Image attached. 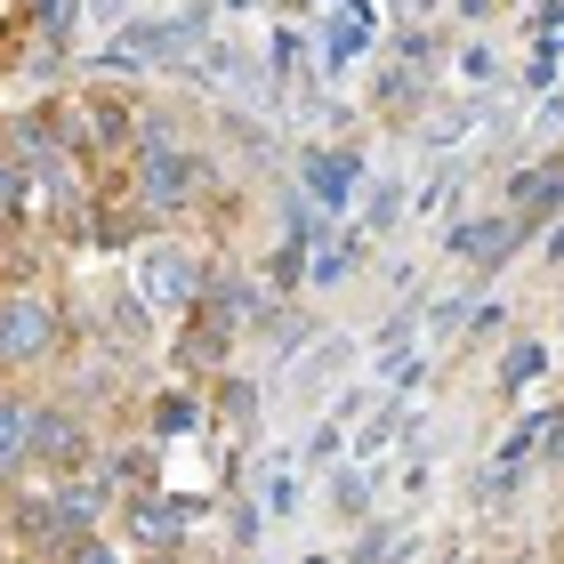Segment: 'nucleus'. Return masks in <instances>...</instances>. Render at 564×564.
I'll list each match as a JSON object with an SVG mask.
<instances>
[{"mask_svg": "<svg viewBox=\"0 0 564 564\" xmlns=\"http://www.w3.org/2000/svg\"><path fill=\"white\" fill-rule=\"evenodd\" d=\"M65 347V306L57 291H41V282H24V291H0V371H41L48 355Z\"/></svg>", "mask_w": 564, "mask_h": 564, "instance_id": "nucleus-1", "label": "nucleus"}, {"mask_svg": "<svg viewBox=\"0 0 564 564\" xmlns=\"http://www.w3.org/2000/svg\"><path fill=\"white\" fill-rule=\"evenodd\" d=\"M33 476L48 484H73V476H97V435L73 403H48L41 412V444H33Z\"/></svg>", "mask_w": 564, "mask_h": 564, "instance_id": "nucleus-2", "label": "nucleus"}, {"mask_svg": "<svg viewBox=\"0 0 564 564\" xmlns=\"http://www.w3.org/2000/svg\"><path fill=\"white\" fill-rule=\"evenodd\" d=\"M41 412H48V395H33V388H0V484H17V476H33V444H41Z\"/></svg>", "mask_w": 564, "mask_h": 564, "instance_id": "nucleus-3", "label": "nucleus"}, {"mask_svg": "<svg viewBox=\"0 0 564 564\" xmlns=\"http://www.w3.org/2000/svg\"><path fill=\"white\" fill-rule=\"evenodd\" d=\"M177 549H186V508L138 492L130 500V556H177Z\"/></svg>", "mask_w": 564, "mask_h": 564, "instance_id": "nucleus-4", "label": "nucleus"}, {"mask_svg": "<svg viewBox=\"0 0 564 564\" xmlns=\"http://www.w3.org/2000/svg\"><path fill=\"white\" fill-rule=\"evenodd\" d=\"M24 218H33V170H24L17 153L0 145V242L24 235Z\"/></svg>", "mask_w": 564, "mask_h": 564, "instance_id": "nucleus-5", "label": "nucleus"}, {"mask_svg": "<svg viewBox=\"0 0 564 564\" xmlns=\"http://www.w3.org/2000/svg\"><path fill=\"white\" fill-rule=\"evenodd\" d=\"M517 242H524V218H484V226H468V235H459V250H468L476 267H500Z\"/></svg>", "mask_w": 564, "mask_h": 564, "instance_id": "nucleus-6", "label": "nucleus"}, {"mask_svg": "<svg viewBox=\"0 0 564 564\" xmlns=\"http://www.w3.org/2000/svg\"><path fill=\"white\" fill-rule=\"evenodd\" d=\"M194 291V274H186V259L177 250H162V259L145 267V299H186Z\"/></svg>", "mask_w": 564, "mask_h": 564, "instance_id": "nucleus-7", "label": "nucleus"}, {"mask_svg": "<svg viewBox=\"0 0 564 564\" xmlns=\"http://www.w3.org/2000/svg\"><path fill=\"white\" fill-rule=\"evenodd\" d=\"M65 564H138L130 549H121V541H106V532H89V541H73V556Z\"/></svg>", "mask_w": 564, "mask_h": 564, "instance_id": "nucleus-8", "label": "nucleus"}, {"mask_svg": "<svg viewBox=\"0 0 564 564\" xmlns=\"http://www.w3.org/2000/svg\"><path fill=\"white\" fill-rule=\"evenodd\" d=\"M138 564H186V556H138Z\"/></svg>", "mask_w": 564, "mask_h": 564, "instance_id": "nucleus-9", "label": "nucleus"}]
</instances>
